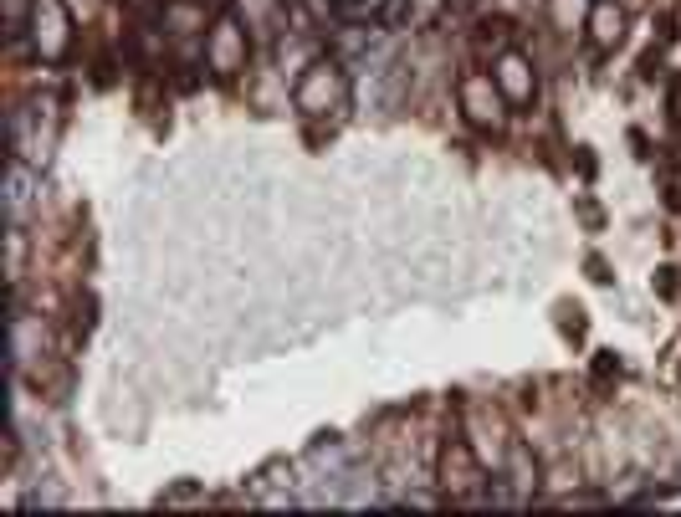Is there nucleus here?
<instances>
[{
	"mask_svg": "<svg viewBox=\"0 0 681 517\" xmlns=\"http://www.w3.org/2000/svg\"><path fill=\"white\" fill-rule=\"evenodd\" d=\"M349 103H354V82H349V67L338 62V57H313L303 72H297V82H292V108H297V118H308V123H318V118H338V113H349Z\"/></svg>",
	"mask_w": 681,
	"mask_h": 517,
	"instance_id": "f257e3e1",
	"label": "nucleus"
},
{
	"mask_svg": "<svg viewBox=\"0 0 681 517\" xmlns=\"http://www.w3.org/2000/svg\"><path fill=\"white\" fill-rule=\"evenodd\" d=\"M11 41H16V47L31 41V52L41 62H62L72 52V11H67V0H31L26 21H16Z\"/></svg>",
	"mask_w": 681,
	"mask_h": 517,
	"instance_id": "f03ea898",
	"label": "nucleus"
},
{
	"mask_svg": "<svg viewBox=\"0 0 681 517\" xmlns=\"http://www.w3.org/2000/svg\"><path fill=\"white\" fill-rule=\"evenodd\" d=\"M200 52H205V72H210V77H221V82L241 77V72H246V62H251V21H241V16L221 11L216 21L205 26Z\"/></svg>",
	"mask_w": 681,
	"mask_h": 517,
	"instance_id": "7ed1b4c3",
	"label": "nucleus"
},
{
	"mask_svg": "<svg viewBox=\"0 0 681 517\" xmlns=\"http://www.w3.org/2000/svg\"><path fill=\"white\" fill-rule=\"evenodd\" d=\"M456 113L477 128V134H502L507 128V98H502V88H497V77L492 72H461L456 77Z\"/></svg>",
	"mask_w": 681,
	"mask_h": 517,
	"instance_id": "20e7f679",
	"label": "nucleus"
},
{
	"mask_svg": "<svg viewBox=\"0 0 681 517\" xmlns=\"http://www.w3.org/2000/svg\"><path fill=\"white\" fill-rule=\"evenodd\" d=\"M436 482H441V497L446 502H472V487L477 482H487L482 477V456H477V446L461 436H446V446H441V456H436Z\"/></svg>",
	"mask_w": 681,
	"mask_h": 517,
	"instance_id": "39448f33",
	"label": "nucleus"
},
{
	"mask_svg": "<svg viewBox=\"0 0 681 517\" xmlns=\"http://www.w3.org/2000/svg\"><path fill=\"white\" fill-rule=\"evenodd\" d=\"M492 77H497V88H502V98H507V108H513V113H523V108L538 103V62L523 47L497 52L492 57Z\"/></svg>",
	"mask_w": 681,
	"mask_h": 517,
	"instance_id": "423d86ee",
	"label": "nucleus"
},
{
	"mask_svg": "<svg viewBox=\"0 0 681 517\" xmlns=\"http://www.w3.org/2000/svg\"><path fill=\"white\" fill-rule=\"evenodd\" d=\"M497 477L507 482L513 502H533V497H538V482H543V466H538L533 446H523V441L507 446V456H502V471H497Z\"/></svg>",
	"mask_w": 681,
	"mask_h": 517,
	"instance_id": "0eeeda50",
	"label": "nucleus"
},
{
	"mask_svg": "<svg viewBox=\"0 0 681 517\" xmlns=\"http://www.w3.org/2000/svg\"><path fill=\"white\" fill-rule=\"evenodd\" d=\"M584 31H589V47H594V52H615V47H625L630 16L615 6V0H594V6H589V21H584Z\"/></svg>",
	"mask_w": 681,
	"mask_h": 517,
	"instance_id": "6e6552de",
	"label": "nucleus"
},
{
	"mask_svg": "<svg viewBox=\"0 0 681 517\" xmlns=\"http://www.w3.org/2000/svg\"><path fill=\"white\" fill-rule=\"evenodd\" d=\"M31 200H36V169H31V159L11 154V169H6V210H11V226H26Z\"/></svg>",
	"mask_w": 681,
	"mask_h": 517,
	"instance_id": "1a4fd4ad",
	"label": "nucleus"
},
{
	"mask_svg": "<svg viewBox=\"0 0 681 517\" xmlns=\"http://www.w3.org/2000/svg\"><path fill=\"white\" fill-rule=\"evenodd\" d=\"M589 6H594V0H548V26L564 31V36H574V31H584Z\"/></svg>",
	"mask_w": 681,
	"mask_h": 517,
	"instance_id": "9d476101",
	"label": "nucleus"
},
{
	"mask_svg": "<svg viewBox=\"0 0 681 517\" xmlns=\"http://www.w3.org/2000/svg\"><path fill=\"white\" fill-rule=\"evenodd\" d=\"M477 47H482V52L492 47V57H497V52H507V47H513V21H502V16L482 21V26H477Z\"/></svg>",
	"mask_w": 681,
	"mask_h": 517,
	"instance_id": "9b49d317",
	"label": "nucleus"
},
{
	"mask_svg": "<svg viewBox=\"0 0 681 517\" xmlns=\"http://www.w3.org/2000/svg\"><path fill=\"white\" fill-rule=\"evenodd\" d=\"M410 16H415V0H379L374 26L379 31H400V26H410Z\"/></svg>",
	"mask_w": 681,
	"mask_h": 517,
	"instance_id": "f8f14e48",
	"label": "nucleus"
},
{
	"mask_svg": "<svg viewBox=\"0 0 681 517\" xmlns=\"http://www.w3.org/2000/svg\"><path fill=\"white\" fill-rule=\"evenodd\" d=\"M615 379H620V359H615V354H594V390L605 395Z\"/></svg>",
	"mask_w": 681,
	"mask_h": 517,
	"instance_id": "ddd939ff",
	"label": "nucleus"
},
{
	"mask_svg": "<svg viewBox=\"0 0 681 517\" xmlns=\"http://www.w3.org/2000/svg\"><path fill=\"white\" fill-rule=\"evenodd\" d=\"M205 492L195 487V482H180V487H169V492H159V507H190V502H200Z\"/></svg>",
	"mask_w": 681,
	"mask_h": 517,
	"instance_id": "4468645a",
	"label": "nucleus"
},
{
	"mask_svg": "<svg viewBox=\"0 0 681 517\" xmlns=\"http://www.w3.org/2000/svg\"><path fill=\"white\" fill-rule=\"evenodd\" d=\"M584 272H589V282H600V287H610V282H615V272H610V262H605L600 251H589V256H584Z\"/></svg>",
	"mask_w": 681,
	"mask_h": 517,
	"instance_id": "2eb2a0df",
	"label": "nucleus"
},
{
	"mask_svg": "<svg viewBox=\"0 0 681 517\" xmlns=\"http://www.w3.org/2000/svg\"><path fill=\"white\" fill-rule=\"evenodd\" d=\"M579 221H584L589 231H600V226H605V210H600V205H594L589 195H579Z\"/></svg>",
	"mask_w": 681,
	"mask_h": 517,
	"instance_id": "dca6fc26",
	"label": "nucleus"
},
{
	"mask_svg": "<svg viewBox=\"0 0 681 517\" xmlns=\"http://www.w3.org/2000/svg\"><path fill=\"white\" fill-rule=\"evenodd\" d=\"M559 318H564V323H559V328H564V333H569V338H574V343H579V338H584V313H579V308H569V303H564V308H559Z\"/></svg>",
	"mask_w": 681,
	"mask_h": 517,
	"instance_id": "f3484780",
	"label": "nucleus"
},
{
	"mask_svg": "<svg viewBox=\"0 0 681 517\" xmlns=\"http://www.w3.org/2000/svg\"><path fill=\"white\" fill-rule=\"evenodd\" d=\"M676 277H681L676 267H661V272H656V292H661V297H676V292H681V282H676Z\"/></svg>",
	"mask_w": 681,
	"mask_h": 517,
	"instance_id": "a211bd4d",
	"label": "nucleus"
},
{
	"mask_svg": "<svg viewBox=\"0 0 681 517\" xmlns=\"http://www.w3.org/2000/svg\"><path fill=\"white\" fill-rule=\"evenodd\" d=\"M630 144H635V154H641V159H651V139L641 134V128H635V134H630Z\"/></svg>",
	"mask_w": 681,
	"mask_h": 517,
	"instance_id": "6ab92c4d",
	"label": "nucleus"
},
{
	"mask_svg": "<svg viewBox=\"0 0 681 517\" xmlns=\"http://www.w3.org/2000/svg\"><path fill=\"white\" fill-rule=\"evenodd\" d=\"M323 6H328V11H333V6H344V11H349V6H359V0H323Z\"/></svg>",
	"mask_w": 681,
	"mask_h": 517,
	"instance_id": "aec40b11",
	"label": "nucleus"
},
{
	"mask_svg": "<svg viewBox=\"0 0 681 517\" xmlns=\"http://www.w3.org/2000/svg\"><path fill=\"white\" fill-rule=\"evenodd\" d=\"M446 6H451V11H461V6H472V0H446Z\"/></svg>",
	"mask_w": 681,
	"mask_h": 517,
	"instance_id": "412c9836",
	"label": "nucleus"
},
{
	"mask_svg": "<svg viewBox=\"0 0 681 517\" xmlns=\"http://www.w3.org/2000/svg\"><path fill=\"white\" fill-rule=\"evenodd\" d=\"M195 6H221V0H195Z\"/></svg>",
	"mask_w": 681,
	"mask_h": 517,
	"instance_id": "4be33fe9",
	"label": "nucleus"
},
{
	"mask_svg": "<svg viewBox=\"0 0 681 517\" xmlns=\"http://www.w3.org/2000/svg\"><path fill=\"white\" fill-rule=\"evenodd\" d=\"M134 6H144V0H134Z\"/></svg>",
	"mask_w": 681,
	"mask_h": 517,
	"instance_id": "5701e85b",
	"label": "nucleus"
}]
</instances>
